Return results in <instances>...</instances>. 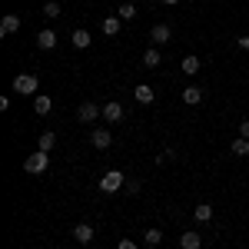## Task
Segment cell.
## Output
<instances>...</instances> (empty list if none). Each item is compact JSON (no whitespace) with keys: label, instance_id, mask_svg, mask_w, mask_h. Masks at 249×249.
I'll return each instance as SVG.
<instances>
[{"label":"cell","instance_id":"52a82bcc","mask_svg":"<svg viewBox=\"0 0 249 249\" xmlns=\"http://www.w3.org/2000/svg\"><path fill=\"white\" fill-rule=\"evenodd\" d=\"M90 143H93L96 150H107V146L113 143V136H110V130H103V126H100V130H93V136H90Z\"/></svg>","mask_w":249,"mask_h":249},{"label":"cell","instance_id":"d4e9b609","mask_svg":"<svg viewBox=\"0 0 249 249\" xmlns=\"http://www.w3.org/2000/svg\"><path fill=\"white\" fill-rule=\"evenodd\" d=\"M116 249H136V243H133V239H120V243H116Z\"/></svg>","mask_w":249,"mask_h":249},{"label":"cell","instance_id":"5bb4252c","mask_svg":"<svg viewBox=\"0 0 249 249\" xmlns=\"http://www.w3.org/2000/svg\"><path fill=\"white\" fill-rule=\"evenodd\" d=\"M34 110H37L40 116H47L50 110H53V100H50V96H43V93H40V96H34Z\"/></svg>","mask_w":249,"mask_h":249},{"label":"cell","instance_id":"7a4b0ae2","mask_svg":"<svg viewBox=\"0 0 249 249\" xmlns=\"http://www.w3.org/2000/svg\"><path fill=\"white\" fill-rule=\"evenodd\" d=\"M47 166H50V153H43V150H37V153H30L27 160H23V170L27 173H47Z\"/></svg>","mask_w":249,"mask_h":249},{"label":"cell","instance_id":"5b68a950","mask_svg":"<svg viewBox=\"0 0 249 249\" xmlns=\"http://www.w3.org/2000/svg\"><path fill=\"white\" fill-rule=\"evenodd\" d=\"M96 116H100V107H96V103H90V100H87V103H80V110H77L80 123H93Z\"/></svg>","mask_w":249,"mask_h":249},{"label":"cell","instance_id":"4fadbf2b","mask_svg":"<svg viewBox=\"0 0 249 249\" xmlns=\"http://www.w3.org/2000/svg\"><path fill=\"white\" fill-rule=\"evenodd\" d=\"M183 103H186V107L203 103V90H199V87H186V90H183Z\"/></svg>","mask_w":249,"mask_h":249},{"label":"cell","instance_id":"603a6c76","mask_svg":"<svg viewBox=\"0 0 249 249\" xmlns=\"http://www.w3.org/2000/svg\"><path fill=\"white\" fill-rule=\"evenodd\" d=\"M143 239H146V246H160L163 232H160V230H146V232H143Z\"/></svg>","mask_w":249,"mask_h":249},{"label":"cell","instance_id":"f546056e","mask_svg":"<svg viewBox=\"0 0 249 249\" xmlns=\"http://www.w3.org/2000/svg\"><path fill=\"white\" fill-rule=\"evenodd\" d=\"M150 249H156V246H150Z\"/></svg>","mask_w":249,"mask_h":249},{"label":"cell","instance_id":"44dd1931","mask_svg":"<svg viewBox=\"0 0 249 249\" xmlns=\"http://www.w3.org/2000/svg\"><path fill=\"white\" fill-rule=\"evenodd\" d=\"M183 73H190V77H193V73H199V57H186V60H183Z\"/></svg>","mask_w":249,"mask_h":249},{"label":"cell","instance_id":"ac0fdd59","mask_svg":"<svg viewBox=\"0 0 249 249\" xmlns=\"http://www.w3.org/2000/svg\"><path fill=\"white\" fill-rule=\"evenodd\" d=\"M193 216H196L199 223H210V219H213V206H210V203H199V206L193 210Z\"/></svg>","mask_w":249,"mask_h":249},{"label":"cell","instance_id":"484cf974","mask_svg":"<svg viewBox=\"0 0 249 249\" xmlns=\"http://www.w3.org/2000/svg\"><path fill=\"white\" fill-rule=\"evenodd\" d=\"M126 193H140V183L136 179H126Z\"/></svg>","mask_w":249,"mask_h":249},{"label":"cell","instance_id":"30bf717a","mask_svg":"<svg viewBox=\"0 0 249 249\" xmlns=\"http://www.w3.org/2000/svg\"><path fill=\"white\" fill-rule=\"evenodd\" d=\"M73 239H77V243H90V239H93V226H90V223H77V226H73Z\"/></svg>","mask_w":249,"mask_h":249},{"label":"cell","instance_id":"cb8c5ba5","mask_svg":"<svg viewBox=\"0 0 249 249\" xmlns=\"http://www.w3.org/2000/svg\"><path fill=\"white\" fill-rule=\"evenodd\" d=\"M43 14H47V17H60V3L57 0H47V3H43Z\"/></svg>","mask_w":249,"mask_h":249},{"label":"cell","instance_id":"6da1fadb","mask_svg":"<svg viewBox=\"0 0 249 249\" xmlns=\"http://www.w3.org/2000/svg\"><path fill=\"white\" fill-rule=\"evenodd\" d=\"M37 87H40L37 73H20V77H14V90L23 93V96H34V93H37Z\"/></svg>","mask_w":249,"mask_h":249},{"label":"cell","instance_id":"9c48e42d","mask_svg":"<svg viewBox=\"0 0 249 249\" xmlns=\"http://www.w3.org/2000/svg\"><path fill=\"white\" fill-rule=\"evenodd\" d=\"M37 47L40 50H53V47H57V34H53V30H40L37 34Z\"/></svg>","mask_w":249,"mask_h":249},{"label":"cell","instance_id":"ffe728a7","mask_svg":"<svg viewBox=\"0 0 249 249\" xmlns=\"http://www.w3.org/2000/svg\"><path fill=\"white\" fill-rule=\"evenodd\" d=\"M73 47H77V50H87V47H90V34H87V30H73Z\"/></svg>","mask_w":249,"mask_h":249},{"label":"cell","instance_id":"e0dca14e","mask_svg":"<svg viewBox=\"0 0 249 249\" xmlns=\"http://www.w3.org/2000/svg\"><path fill=\"white\" fill-rule=\"evenodd\" d=\"M37 146H40V150H43V153H50V150H53V146H57V136L50 133V130H47V133H40Z\"/></svg>","mask_w":249,"mask_h":249},{"label":"cell","instance_id":"83f0119b","mask_svg":"<svg viewBox=\"0 0 249 249\" xmlns=\"http://www.w3.org/2000/svg\"><path fill=\"white\" fill-rule=\"evenodd\" d=\"M239 47H243V50H246V53H249V34H246V37H243V40H239Z\"/></svg>","mask_w":249,"mask_h":249},{"label":"cell","instance_id":"f1b7e54d","mask_svg":"<svg viewBox=\"0 0 249 249\" xmlns=\"http://www.w3.org/2000/svg\"><path fill=\"white\" fill-rule=\"evenodd\" d=\"M163 3H179V0H163Z\"/></svg>","mask_w":249,"mask_h":249},{"label":"cell","instance_id":"8992f818","mask_svg":"<svg viewBox=\"0 0 249 249\" xmlns=\"http://www.w3.org/2000/svg\"><path fill=\"white\" fill-rule=\"evenodd\" d=\"M103 120H107V123H120V120H123V107H120L116 100H110V103L103 107Z\"/></svg>","mask_w":249,"mask_h":249},{"label":"cell","instance_id":"9a60e30c","mask_svg":"<svg viewBox=\"0 0 249 249\" xmlns=\"http://www.w3.org/2000/svg\"><path fill=\"white\" fill-rule=\"evenodd\" d=\"M120 27H123V20H120V17H107V20H103V34H107V37H116Z\"/></svg>","mask_w":249,"mask_h":249},{"label":"cell","instance_id":"4316f807","mask_svg":"<svg viewBox=\"0 0 249 249\" xmlns=\"http://www.w3.org/2000/svg\"><path fill=\"white\" fill-rule=\"evenodd\" d=\"M239 136H246V140H249V120H243V123H239Z\"/></svg>","mask_w":249,"mask_h":249},{"label":"cell","instance_id":"3957f363","mask_svg":"<svg viewBox=\"0 0 249 249\" xmlns=\"http://www.w3.org/2000/svg\"><path fill=\"white\" fill-rule=\"evenodd\" d=\"M126 186V176L120 170H110V173H103V179H100V190L103 193H116V190H123Z\"/></svg>","mask_w":249,"mask_h":249},{"label":"cell","instance_id":"d6986e66","mask_svg":"<svg viewBox=\"0 0 249 249\" xmlns=\"http://www.w3.org/2000/svg\"><path fill=\"white\" fill-rule=\"evenodd\" d=\"M232 156H249V140H246V136L232 140Z\"/></svg>","mask_w":249,"mask_h":249},{"label":"cell","instance_id":"8fae6325","mask_svg":"<svg viewBox=\"0 0 249 249\" xmlns=\"http://www.w3.org/2000/svg\"><path fill=\"white\" fill-rule=\"evenodd\" d=\"M133 96H136V103H143V107H150L153 103V87H146V83H140L133 90Z\"/></svg>","mask_w":249,"mask_h":249},{"label":"cell","instance_id":"2e32d148","mask_svg":"<svg viewBox=\"0 0 249 249\" xmlns=\"http://www.w3.org/2000/svg\"><path fill=\"white\" fill-rule=\"evenodd\" d=\"M143 63H146V67H150V70H153V67H160V63H163V53H160V50H156V47H150V50H146V53H143Z\"/></svg>","mask_w":249,"mask_h":249},{"label":"cell","instance_id":"277c9868","mask_svg":"<svg viewBox=\"0 0 249 249\" xmlns=\"http://www.w3.org/2000/svg\"><path fill=\"white\" fill-rule=\"evenodd\" d=\"M170 37H173L170 23H153V30H150V43L163 47V43H170Z\"/></svg>","mask_w":249,"mask_h":249},{"label":"cell","instance_id":"7402d4cb","mask_svg":"<svg viewBox=\"0 0 249 249\" xmlns=\"http://www.w3.org/2000/svg\"><path fill=\"white\" fill-rule=\"evenodd\" d=\"M116 17H120V20H133V17H136V3H123Z\"/></svg>","mask_w":249,"mask_h":249},{"label":"cell","instance_id":"7c38bea8","mask_svg":"<svg viewBox=\"0 0 249 249\" xmlns=\"http://www.w3.org/2000/svg\"><path fill=\"white\" fill-rule=\"evenodd\" d=\"M199 246H203L199 232H183V236H179V249H199Z\"/></svg>","mask_w":249,"mask_h":249},{"label":"cell","instance_id":"ba28073f","mask_svg":"<svg viewBox=\"0 0 249 249\" xmlns=\"http://www.w3.org/2000/svg\"><path fill=\"white\" fill-rule=\"evenodd\" d=\"M17 27H20V17H17V14H7V17L0 20V34H3V37L17 34Z\"/></svg>","mask_w":249,"mask_h":249}]
</instances>
